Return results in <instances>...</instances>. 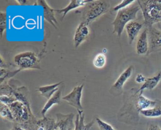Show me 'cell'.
<instances>
[{
  "label": "cell",
  "mask_w": 161,
  "mask_h": 130,
  "mask_svg": "<svg viewBox=\"0 0 161 130\" xmlns=\"http://www.w3.org/2000/svg\"><path fill=\"white\" fill-rule=\"evenodd\" d=\"M148 39L150 40V50L161 47V31L157 29L155 27L152 26L148 28Z\"/></svg>",
  "instance_id": "10"
},
{
  "label": "cell",
  "mask_w": 161,
  "mask_h": 130,
  "mask_svg": "<svg viewBox=\"0 0 161 130\" xmlns=\"http://www.w3.org/2000/svg\"><path fill=\"white\" fill-rule=\"evenodd\" d=\"M106 63V57L104 53H98L93 59V65L95 68L101 69L104 67Z\"/></svg>",
  "instance_id": "21"
},
{
  "label": "cell",
  "mask_w": 161,
  "mask_h": 130,
  "mask_svg": "<svg viewBox=\"0 0 161 130\" xmlns=\"http://www.w3.org/2000/svg\"><path fill=\"white\" fill-rule=\"evenodd\" d=\"M103 50H104V52H106V49H103Z\"/></svg>",
  "instance_id": "34"
},
{
  "label": "cell",
  "mask_w": 161,
  "mask_h": 130,
  "mask_svg": "<svg viewBox=\"0 0 161 130\" xmlns=\"http://www.w3.org/2000/svg\"><path fill=\"white\" fill-rule=\"evenodd\" d=\"M13 59L14 63L21 70L25 69H41L39 59L33 52L25 51L18 53L14 57Z\"/></svg>",
  "instance_id": "4"
},
{
  "label": "cell",
  "mask_w": 161,
  "mask_h": 130,
  "mask_svg": "<svg viewBox=\"0 0 161 130\" xmlns=\"http://www.w3.org/2000/svg\"><path fill=\"white\" fill-rule=\"evenodd\" d=\"M0 99H1V103L6 106H8L10 104L18 101L16 98L13 94H1Z\"/></svg>",
  "instance_id": "23"
},
{
  "label": "cell",
  "mask_w": 161,
  "mask_h": 130,
  "mask_svg": "<svg viewBox=\"0 0 161 130\" xmlns=\"http://www.w3.org/2000/svg\"><path fill=\"white\" fill-rule=\"evenodd\" d=\"M55 121L53 119L45 118L37 121L35 128L36 130H53L55 128Z\"/></svg>",
  "instance_id": "19"
},
{
  "label": "cell",
  "mask_w": 161,
  "mask_h": 130,
  "mask_svg": "<svg viewBox=\"0 0 161 130\" xmlns=\"http://www.w3.org/2000/svg\"><path fill=\"white\" fill-rule=\"evenodd\" d=\"M148 130H161V128L157 124H151L148 127Z\"/></svg>",
  "instance_id": "30"
},
{
  "label": "cell",
  "mask_w": 161,
  "mask_h": 130,
  "mask_svg": "<svg viewBox=\"0 0 161 130\" xmlns=\"http://www.w3.org/2000/svg\"><path fill=\"white\" fill-rule=\"evenodd\" d=\"M0 114L3 118L6 119H8L9 121H14L13 114H12L9 107L6 105L2 104V103H1Z\"/></svg>",
  "instance_id": "22"
},
{
  "label": "cell",
  "mask_w": 161,
  "mask_h": 130,
  "mask_svg": "<svg viewBox=\"0 0 161 130\" xmlns=\"http://www.w3.org/2000/svg\"><path fill=\"white\" fill-rule=\"evenodd\" d=\"M35 4L43 7L44 19L50 24H51L53 27L57 28L56 25L58 24V22L54 16V11H55V9H53L50 7L46 1H36L35 2Z\"/></svg>",
  "instance_id": "8"
},
{
  "label": "cell",
  "mask_w": 161,
  "mask_h": 130,
  "mask_svg": "<svg viewBox=\"0 0 161 130\" xmlns=\"http://www.w3.org/2000/svg\"><path fill=\"white\" fill-rule=\"evenodd\" d=\"M11 130H25V129H23V128H22L21 127H20V126H14Z\"/></svg>",
  "instance_id": "31"
},
{
  "label": "cell",
  "mask_w": 161,
  "mask_h": 130,
  "mask_svg": "<svg viewBox=\"0 0 161 130\" xmlns=\"http://www.w3.org/2000/svg\"><path fill=\"white\" fill-rule=\"evenodd\" d=\"M21 70V69H19L15 71H8L6 69H4L1 68V83L2 84L3 81L5 79V78H6L8 77L11 78V77L14 76L16 73H18Z\"/></svg>",
  "instance_id": "25"
},
{
  "label": "cell",
  "mask_w": 161,
  "mask_h": 130,
  "mask_svg": "<svg viewBox=\"0 0 161 130\" xmlns=\"http://www.w3.org/2000/svg\"><path fill=\"white\" fill-rule=\"evenodd\" d=\"M148 32L145 29L140 34L136 44V51L138 54L143 55L148 52Z\"/></svg>",
  "instance_id": "9"
},
{
  "label": "cell",
  "mask_w": 161,
  "mask_h": 130,
  "mask_svg": "<svg viewBox=\"0 0 161 130\" xmlns=\"http://www.w3.org/2000/svg\"><path fill=\"white\" fill-rule=\"evenodd\" d=\"M7 19V16L6 12H0V35H1V38H2L3 32L5 31L6 26H7V23H6V20Z\"/></svg>",
  "instance_id": "24"
},
{
  "label": "cell",
  "mask_w": 161,
  "mask_h": 130,
  "mask_svg": "<svg viewBox=\"0 0 161 130\" xmlns=\"http://www.w3.org/2000/svg\"><path fill=\"white\" fill-rule=\"evenodd\" d=\"M161 79V71L158 72L155 76L148 78L146 79L145 82L142 85V86L138 90V92L142 93V92L145 89L152 90L154 89L157 85L158 84Z\"/></svg>",
  "instance_id": "13"
},
{
  "label": "cell",
  "mask_w": 161,
  "mask_h": 130,
  "mask_svg": "<svg viewBox=\"0 0 161 130\" xmlns=\"http://www.w3.org/2000/svg\"><path fill=\"white\" fill-rule=\"evenodd\" d=\"M136 2L142 11L144 24L147 27L161 22V1L139 0Z\"/></svg>",
  "instance_id": "1"
},
{
  "label": "cell",
  "mask_w": 161,
  "mask_h": 130,
  "mask_svg": "<svg viewBox=\"0 0 161 130\" xmlns=\"http://www.w3.org/2000/svg\"><path fill=\"white\" fill-rule=\"evenodd\" d=\"M63 81H60L56 84L38 87L36 88V90L40 92L42 96L45 97L48 100L58 90V86Z\"/></svg>",
  "instance_id": "14"
},
{
  "label": "cell",
  "mask_w": 161,
  "mask_h": 130,
  "mask_svg": "<svg viewBox=\"0 0 161 130\" xmlns=\"http://www.w3.org/2000/svg\"><path fill=\"white\" fill-rule=\"evenodd\" d=\"M13 114L14 121L19 123H25L30 119V114H31L30 109L24 103L16 101L8 106Z\"/></svg>",
  "instance_id": "5"
},
{
  "label": "cell",
  "mask_w": 161,
  "mask_h": 130,
  "mask_svg": "<svg viewBox=\"0 0 161 130\" xmlns=\"http://www.w3.org/2000/svg\"><path fill=\"white\" fill-rule=\"evenodd\" d=\"M91 0L89 1H83V0H72L69 2L68 5L65 6V8L60 9H55V11H57L58 12L63 13V16L62 18H64L65 15L70 11L75 9L76 8H78L79 7L84 6L86 5L88 2H89Z\"/></svg>",
  "instance_id": "16"
},
{
  "label": "cell",
  "mask_w": 161,
  "mask_h": 130,
  "mask_svg": "<svg viewBox=\"0 0 161 130\" xmlns=\"http://www.w3.org/2000/svg\"><path fill=\"white\" fill-rule=\"evenodd\" d=\"M83 88L84 84L74 87L70 92L62 97V99L67 101L70 106L77 109V111H83V108L81 104Z\"/></svg>",
  "instance_id": "6"
},
{
  "label": "cell",
  "mask_w": 161,
  "mask_h": 130,
  "mask_svg": "<svg viewBox=\"0 0 161 130\" xmlns=\"http://www.w3.org/2000/svg\"><path fill=\"white\" fill-rule=\"evenodd\" d=\"M96 121L101 130H116L111 124L103 121L99 118H96Z\"/></svg>",
  "instance_id": "26"
},
{
  "label": "cell",
  "mask_w": 161,
  "mask_h": 130,
  "mask_svg": "<svg viewBox=\"0 0 161 130\" xmlns=\"http://www.w3.org/2000/svg\"><path fill=\"white\" fill-rule=\"evenodd\" d=\"M89 34V29L88 24L85 22H81L77 26L74 36V43L75 48H77L82 42H83Z\"/></svg>",
  "instance_id": "7"
},
{
  "label": "cell",
  "mask_w": 161,
  "mask_h": 130,
  "mask_svg": "<svg viewBox=\"0 0 161 130\" xmlns=\"http://www.w3.org/2000/svg\"><path fill=\"white\" fill-rule=\"evenodd\" d=\"M142 27V24L135 21H132L126 25L125 28L127 33L128 42L130 44H132V42L134 41Z\"/></svg>",
  "instance_id": "11"
},
{
  "label": "cell",
  "mask_w": 161,
  "mask_h": 130,
  "mask_svg": "<svg viewBox=\"0 0 161 130\" xmlns=\"http://www.w3.org/2000/svg\"><path fill=\"white\" fill-rule=\"evenodd\" d=\"M140 112L147 118H158L161 116V106H155L152 108L142 110Z\"/></svg>",
  "instance_id": "20"
},
{
  "label": "cell",
  "mask_w": 161,
  "mask_h": 130,
  "mask_svg": "<svg viewBox=\"0 0 161 130\" xmlns=\"http://www.w3.org/2000/svg\"><path fill=\"white\" fill-rule=\"evenodd\" d=\"M61 94L62 91L61 89H58V90L47 101V102L45 103L41 111V113L43 117L45 116V114L48 111V110L50 108H52L54 104H59L60 103Z\"/></svg>",
  "instance_id": "17"
},
{
  "label": "cell",
  "mask_w": 161,
  "mask_h": 130,
  "mask_svg": "<svg viewBox=\"0 0 161 130\" xmlns=\"http://www.w3.org/2000/svg\"><path fill=\"white\" fill-rule=\"evenodd\" d=\"M136 1H130V0H125V1H122L120 3L118 4L117 5H116L113 8V11H119L120 9H122L123 8H125L129 6H130L131 4H132L133 3L135 2Z\"/></svg>",
  "instance_id": "27"
},
{
  "label": "cell",
  "mask_w": 161,
  "mask_h": 130,
  "mask_svg": "<svg viewBox=\"0 0 161 130\" xmlns=\"http://www.w3.org/2000/svg\"><path fill=\"white\" fill-rule=\"evenodd\" d=\"M67 130H73V129H72V126H69V127H68V128H67Z\"/></svg>",
  "instance_id": "33"
},
{
  "label": "cell",
  "mask_w": 161,
  "mask_h": 130,
  "mask_svg": "<svg viewBox=\"0 0 161 130\" xmlns=\"http://www.w3.org/2000/svg\"><path fill=\"white\" fill-rule=\"evenodd\" d=\"M67 120L65 121H61L59 122L56 126H55V128H53V130H64V126H65V124H67Z\"/></svg>",
  "instance_id": "28"
},
{
  "label": "cell",
  "mask_w": 161,
  "mask_h": 130,
  "mask_svg": "<svg viewBox=\"0 0 161 130\" xmlns=\"http://www.w3.org/2000/svg\"><path fill=\"white\" fill-rule=\"evenodd\" d=\"M78 113L76 116L75 122V129L74 130H89L92 126L93 121L89 122L87 124H84V115L83 111H77Z\"/></svg>",
  "instance_id": "18"
},
{
  "label": "cell",
  "mask_w": 161,
  "mask_h": 130,
  "mask_svg": "<svg viewBox=\"0 0 161 130\" xmlns=\"http://www.w3.org/2000/svg\"><path fill=\"white\" fill-rule=\"evenodd\" d=\"M155 28H156L157 29H158V30L161 31V22L157 23V24H156V26H155Z\"/></svg>",
  "instance_id": "32"
},
{
  "label": "cell",
  "mask_w": 161,
  "mask_h": 130,
  "mask_svg": "<svg viewBox=\"0 0 161 130\" xmlns=\"http://www.w3.org/2000/svg\"><path fill=\"white\" fill-rule=\"evenodd\" d=\"M110 8L109 2L108 1H92L88 2L83 14L84 22L89 24L101 15L109 11Z\"/></svg>",
  "instance_id": "3"
},
{
  "label": "cell",
  "mask_w": 161,
  "mask_h": 130,
  "mask_svg": "<svg viewBox=\"0 0 161 130\" xmlns=\"http://www.w3.org/2000/svg\"><path fill=\"white\" fill-rule=\"evenodd\" d=\"M140 8L138 5L131 4L130 6L120 9L118 11L117 14L112 22L113 26V32L116 33L118 37H120L126 25L135 20Z\"/></svg>",
  "instance_id": "2"
},
{
  "label": "cell",
  "mask_w": 161,
  "mask_h": 130,
  "mask_svg": "<svg viewBox=\"0 0 161 130\" xmlns=\"http://www.w3.org/2000/svg\"><path fill=\"white\" fill-rule=\"evenodd\" d=\"M146 78L142 74H138L135 78V81L138 83H144L145 80H146Z\"/></svg>",
  "instance_id": "29"
},
{
  "label": "cell",
  "mask_w": 161,
  "mask_h": 130,
  "mask_svg": "<svg viewBox=\"0 0 161 130\" xmlns=\"http://www.w3.org/2000/svg\"><path fill=\"white\" fill-rule=\"evenodd\" d=\"M156 106V101L149 99L142 95V93H140L137 98L136 107V109L140 112L142 110H145Z\"/></svg>",
  "instance_id": "15"
},
{
  "label": "cell",
  "mask_w": 161,
  "mask_h": 130,
  "mask_svg": "<svg viewBox=\"0 0 161 130\" xmlns=\"http://www.w3.org/2000/svg\"><path fill=\"white\" fill-rule=\"evenodd\" d=\"M133 70V66H130L128 67L118 78L116 81L113 84L111 88H114L115 90L121 89L123 87L124 84L126 81L131 77Z\"/></svg>",
  "instance_id": "12"
}]
</instances>
